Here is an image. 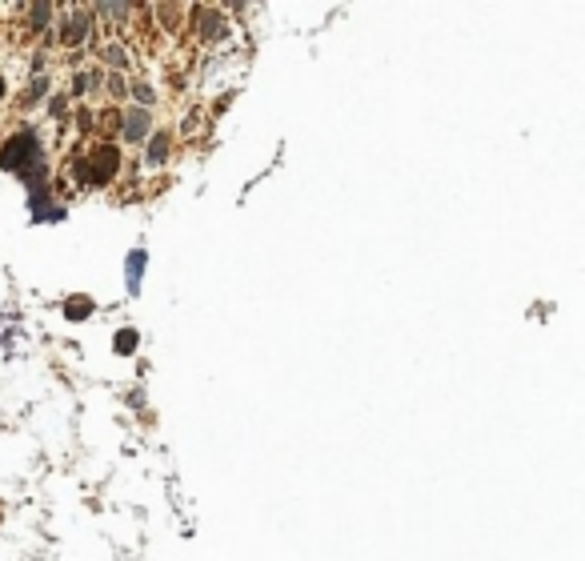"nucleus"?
<instances>
[{
  "label": "nucleus",
  "mask_w": 585,
  "mask_h": 561,
  "mask_svg": "<svg viewBox=\"0 0 585 561\" xmlns=\"http://www.w3.org/2000/svg\"><path fill=\"white\" fill-rule=\"evenodd\" d=\"M125 137L128 140H145L149 137V112H128L125 116Z\"/></svg>",
  "instance_id": "1"
},
{
  "label": "nucleus",
  "mask_w": 585,
  "mask_h": 561,
  "mask_svg": "<svg viewBox=\"0 0 585 561\" xmlns=\"http://www.w3.org/2000/svg\"><path fill=\"white\" fill-rule=\"evenodd\" d=\"M116 345H121V353H128V345H133V333H121V337H116Z\"/></svg>",
  "instance_id": "2"
}]
</instances>
